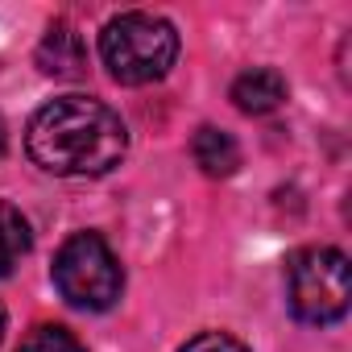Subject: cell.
Segmentation results:
<instances>
[{
    "mask_svg": "<svg viewBox=\"0 0 352 352\" xmlns=\"http://www.w3.org/2000/svg\"><path fill=\"white\" fill-rule=\"evenodd\" d=\"M30 157L63 179H91L120 166L129 149L124 120L91 96H58L34 112L25 133Z\"/></svg>",
    "mask_w": 352,
    "mask_h": 352,
    "instance_id": "obj_1",
    "label": "cell"
},
{
    "mask_svg": "<svg viewBox=\"0 0 352 352\" xmlns=\"http://www.w3.org/2000/svg\"><path fill=\"white\" fill-rule=\"evenodd\" d=\"M100 58L108 75L124 87H141L162 79L179 58V34L166 17L153 13H120L100 34Z\"/></svg>",
    "mask_w": 352,
    "mask_h": 352,
    "instance_id": "obj_2",
    "label": "cell"
},
{
    "mask_svg": "<svg viewBox=\"0 0 352 352\" xmlns=\"http://www.w3.org/2000/svg\"><path fill=\"white\" fill-rule=\"evenodd\" d=\"M286 298L290 311L302 323H336L348 315V298H352V270L348 257L331 245H311L298 249L286 261Z\"/></svg>",
    "mask_w": 352,
    "mask_h": 352,
    "instance_id": "obj_3",
    "label": "cell"
},
{
    "mask_svg": "<svg viewBox=\"0 0 352 352\" xmlns=\"http://www.w3.org/2000/svg\"><path fill=\"white\" fill-rule=\"evenodd\" d=\"M54 286L71 307L108 311L124 290V270L100 232H75L54 257Z\"/></svg>",
    "mask_w": 352,
    "mask_h": 352,
    "instance_id": "obj_4",
    "label": "cell"
},
{
    "mask_svg": "<svg viewBox=\"0 0 352 352\" xmlns=\"http://www.w3.org/2000/svg\"><path fill=\"white\" fill-rule=\"evenodd\" d=\"M38 67L54 79H83L87 75V46L71 25H50L38 46Z\"/></svg>",
    "mask_w": 352,
    "mask_h": 352,
    "instance_id": "obj_5",
    "label": "cell"
},
{
    "mask_svg": "<svg viewBox=\"0 0 352 352\" xmlns=\"http://www.w3.org/2000/svg\"><path fill=\"white\" fill-rule=\"evenodd\" d=\"M232 104L249 116H265V112H278L286 104V79L282 71L274 67H253L245 75H236L232 83Z\"/></svg>",
    "mask_w": 352,
    "mask_h": 352,
    "instance_id": "obj_6",
    "label": "cell"
},
{
    "mask_svg": "<svg viewBox=\"0 0 352 352\" xmlns=\"http://www.w3.org/2000/svg\"><path fill=\"white\" fill-rule=\"evenodd\" d=\"M191 157L208 179H228V174H236V166H241V145H236L232 133H224L216 124H204L191 137Z\"/></svg>",
    "mask_w": 352,
    "mask_h": 352,
    "instance_id": "obj_7",
    "label": "cell"
},
{
    "mask_svg": "<svg viewBox=\"0 0 352 352\" xmlns=\"http://www.w3.org/2000/svg\"><path fill=\"white\" fill-rule=\"evenodd\" d=\"M34 236H30V220L21 216V208L0 199V278H9L17 270V261L30 253Z\"/></svg>",
    "mask_w": 352,
    "mask_h": 352,
    "instance_id": "obj_8",
    "label": "cell"
},
{
    "mask_svg": "<svg viewBox=\"0 0 352 352\" xmlns=\"http://www.w3.org/2000/svg\"><path fill=\"white\" fill-rule=\"evenodd\" d=\"M17 352H87V348L79 344L75 331H67V327H58V323H38V327L21 340Z\"/></svg>",
    "mask_w": 352,
    "mask_h": 352,
    "instance_id": "obj_9",
    "label": "cell"
},
{
    "mask_svg": "<svg viewBox=\"0 0 352 352\" xmlns=\"http://www.w3.org/2000/svg\"><path fill=\"white\" fill-rule=\"evenodd\" d=\"M179 352H249L241 340H232L228 331H204V336H195V340H187Z\"/></svg>",
    "mask_w": 352,
    "mask_h": 352,
    "instance_id": "obj_10",
    "label": "cell"
},
{
    "mask_svg": "<svg viewBox=\"0 0 352 352\" xmlns=\"http://www.w3.org/2000/svg\"><path fill=\"white\" fill-rule=\"evenodd\" d=\"M5 149H9V129H5V120H0V157H5Z\"/></svg>",
    "mask_w": 352,
    "mask_h": 352,
    "instance_id": "obj_11",
    "label": "cell"
},
{
    "mask_svg": "<svg viewBox=\"0 0 352 352\" xmlns=\"http://www.w3.org/2000/svg\"><path fill=\"white\" fill-rule=\"evenodd\" d=\"M0 336H5V307H0Z\"/></svg>",
    "mask_w": 352,
    "mask_h": 352,
    "instance_id": "obj_12",
    "label": "cell"
}]
</instances>
